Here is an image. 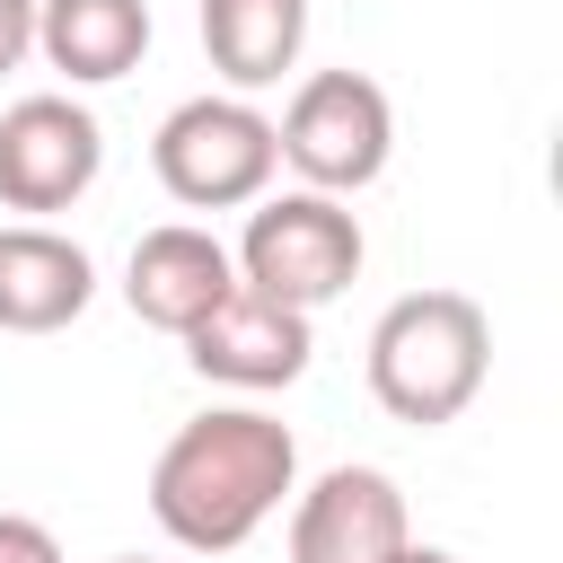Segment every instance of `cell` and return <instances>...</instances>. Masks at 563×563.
I'll return each mask as SVG.
<instances>
[{"mask_svg": "<svg viewBox=\"0 0 563 563\" xmlns=\"http://www.w3.org/2000/svg\"><path fill=\"white\" fill-rule=\"evenodd\" d=\"M308 44V0H202V53L229 88H273Z\"/></svg>", "mask_w": 563, "mask_h": 563, "instance_id": "7c38bea8", "label": "cell"}, {"mask_svg": "<svg viewBox=\"0 0 563 563\" xmlns=\"http://www.w3.org/2000/svg\"><path fill=\"white\" fill-rule=\"evenodd\" d=\"M88 299H97V264L79 238L44 220L0 229V334H62Z\"/></svg>", "mask_w": 563, "mask_h": 563, "instance_id": "30bf717a", "label": "cell"}, {"mask_svg": "<svg viewBox=\"0 0 563 563\" xmlns=\"http://www.w3.org/2000/svg\"><path fill=\"white\" fill-rule=\"evenodd\" d=\"M35 53V0H0V70H18Z\"/></svg>", "mask_w": 563, "mask_h": 563, "instance_id": "5bb4252c", "label": "cell"}, {"mask_svg": "<svg viewBox=\"0 0 563 563\" xmlns=\"http://www.w3.org/2000/svg\"><path fill=\"white\" fill-rule=\"evenodd\" d=\"M114 563H141V554H114Z\"/></svg>", "mask_w": 563, "mask_h": 563, "instance_id": "2e32d148", "label": "cell"}, {"mask_svg": "<svg viewBox=\"0 0 563 563\" xmlns=\"http://www.w3.org/2000/svg\"><path fill=\"white\" fill-rule=\"evenodd\" d=\"M396 545H413V528L396 475L378 466H325L290 510V563H387Z\"/></svg>", "mask_w": 563, "mask_h": 563, "instance_id": "52a82bcc", "label": "cell"}, {"mask_svg": "<svg viewBox=\"0 0 563 563\" xmlns=\"http://www.w3.org/2000/svg\"><path fill=\"white\" fill-rule=\"evenodd\" d=\"M299 484V440L255 405L194 413L150 466V519L185 554H238Z\"/></svg>", "mask_w": 563, "mask_h": 563, "instance_id": "6da1fadb", "label": "cell"}, {"mask_svg": "<svg viewBox=\"0 0 563 563\" xmlns=\"http://www.w3.org/2000/svg\"><path fill=\"white\" fill-rule=\"evenodd\" d=\"M387 563H457V554H449V545H396Z\"/></svg>", "mask_w": 563, "mask_h": 563, "instance_id": "9a60e30c", "label": "cell"}, {"mask_svg": "<svg viewBox=\"0 0 563 563\" xmlns=\"http://www.w3.org/2000/svg\"><path fill=\"white\" fill-rule=\"evenodd\" d=\"M387 141H396L387 88L361 79V70H317V79H299V97H290L282 123H273V150L308 176V194H334V202L361 194V185H378Z\"/></svg>", "mask_w": 563, "mask_h": 563, "instance_id": "5b68a950", "label": "cell"}, {"mask_svg": "<svg viewBox=\"0 0 563 563\" xmlns=\"http://www.w3.org/2000/svg\"><path fill=\"white\" fill-rule=\"evenodd\" d=\"M484 369H493V325L466 290H405L369 325V396L413 431L457 422L475 405Z\"/></svg>", "mask_w": 563, "mask_h": 563, "instance_id": "7a4b0ae2", "label": "cell"}, {"mask_svg": "<svg viewBox=\"0 0 563 563\" xmlns=\"http://www.w3.org/2000/svg\"><path fill=\"white\" fill-rule=\"evenodd\" d=\"M106 167V132L79 97H18L0 114V202L9 211H70Z\"/></svg>", "mask_w": 563, "mask_h": 563, "instance_id": "8992f818", "label": "cell"}, {"mask_svg": "<svg viewBox=\"0 0 563 563\" xmlns=\"http://www.w3.org/2000/svg\"><path fill=\"white\" fill-rule=\"evenodd\" d=\"M35 53L70 88H106L150 53V0H35Z\"/></svg>", "mask_w": 563, "mask_h": 563, "instance_id": "8fae6325", "label": "cell"}, {"mask_svg": "<svg viewBox=\"0 0 563 563\" xmlns=\"http://www.w3.org/2000/svg\"><path fill=\"white\" fill-rule=\"evenodd\" d=\"M238 282L246 290H264V299H282V308H325V299H343L352 290V273H361V220L334 202V194H264L255 211H246V238H238Z\"/></svg>", "mask_w": 563, "mask_h": 563, "instance_id": "3957f363", "label": "cell"}, {"mask_svg": "<svg viewBox=\"0 0 563 563\" xmlns=\"http://www.w3.org/2000/svg\"><path fill=\"white\" fill-rule=\"evenodd\" d=\"M150 167L185 211H238L264 202L282 150H273V114H255L246 97H185L158 132H150Z\"/></svg>", "mask_w": 563, "mask_h": 563, "instance_id": "277c9868", "label": "cell"}, {"mask_svg": "<svg viewBox=\"0 0 563 563\" xmlns=\"http://www.w3.org/2000/svg\"><path fill=\"white\" fill-rule=\"evenodd\" d=\"M0 563H62V545H53V528H44V519L0 510Z\"/></svg>", "mask_w": 563, "mask_h": 563, "instance_id": "4fadbf2b", "label": "cell"}, {"mask_svg": "<svg viewBox=\"0 0 563 563\" xmlns=\"http://www.w3.org/2000/svg\"><path fill=\"white\" fill-rule=\"evenodd\" d=\"M308 352H317L308 317L282 308V299H264V290H246V282L185 334V361L202 378H220V387H290L308 369Z\"/></svg>", "mask_w": 563, "mask_h": 563, "instance_id": "9c48e42d", "label": "cell"}, {"mask_svg": "<svg viewBox=\"0 0 563 563\" xmlns=\"http://www.w3.org/2000/svg\"><path fill=\"white\" fill-rule=\"evenodd\" d=\"M229 290H238V264H229V246H220L211 229H194V220L141 229V246H132V264H123L132 317L158 325V334H176V343H185Z\"/></svg>", "mask_w": 563, "mask_h": 563, "instance_id": "ba28073f", "label": "cell"}]
</instances>
